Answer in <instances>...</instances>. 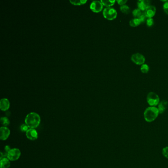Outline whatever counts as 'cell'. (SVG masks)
<instances>
[{
    "label": "cell",
    "instance_id": "6",
    "mask_svg": "<svg viewBox=\"0 0 168 168\" xmlns=\"http://www.w3.org/2000/svg\"><path fill=\"white\" fill-rule=\"evenodd\" d=\"M131 60L136 65H141L144 64L146 59L143 54L139 53H137L132 55Z\"/></svg>",
    "mask_w": 168,
    "mask_h": 168
},
{
    "label": "cell",
    "instance_id": "17",
    "mask_svg": "<svg viewBox=\"0 0 168 168\" xmlns=\"http://www.w3.org/2000/svg\"><path fill=\"white\" fill-rule=\"evenodd\" d=\"M1 123L4 127H7L10 124V121L7 117H2L0 119Z\"/></svg>",
    "mask_w": 168,
    "mask_h": 168
},
{
    "label": "cell",
    "instance_id": "1",
    "mask_svg": "<svg viewBox=\"0 0 168 168\" xmlns=\"http://www.w3.org/2000/svg\"><path fill=\"white\" fill-rule=\"evenodd\" d=\"M41 116L36 112H32L28 114L25 119V124L29 128L35 129L41 123Z\"/></svg>",
    "mask_w": 168,
    "mask_h": 168
},
{
    "label": "cell",
    "instance_id": "2",
    "mask_svg": "<svg viewBox=\"0 0 168 168\" xmlns=\"http://www.w3.org/2000/svg\"><path fill=\"white\" fill-rule=\"evenodd\" d=\"M159 114L158 108L155 107H148L144 113V120L147 122H152L158 117Z\"/></svg>",
    "mask_w": 168,
    "mask_h": 168
},
{
    "label": "cell",
    "instance_id": "11",
    "mask_svg": "<svg viewBox=\"0 0 168 168\" xmlns=\"http://www.w3.org/2000/svg\"><path fill=\"white\" fill-rule=\"evenodd\" d=\"M150 1L149 0H139L137 3L138 9L142 12H144L146 8L150 5Z\"/></svg>",
    "mask_w": 168,
    "mask_h": 168
},
{
    "label": "cell",
    "instance_id": "16",
    "mask_svg": "<svg viewBox=\"0 0 168 168\" xmlns=\"http://www.w3.org/2000/svg\"><path fill=\"white\" fill-rule=\"evenodd\" d=\"M101 2H102L103 5H105L107 7H111L112 5H114V4L116 3V1H114V0H113V1L102 0V1H101Z\"/></svg>",
    "mask_w": 168,
    "mask_h": 168
},
{
    "label": "cell",
    "instance_id": "13",
    "mask_svg": "<svg viewBox=\"0 0 168 168\" xmlns=\"http://www.w3.org/2000/svg\"><path fill=\"white\" fill-rule=\"evenodd\" d=\"M168 102L166 100H162L160 102L158 105V110L160 114H162L165 112L168 107Z\"/></svg>",
    "mask_w": 168,
    "mask_h": 168
},
{
    "label": "cell",
    "instance_id": "24",
    "mask_svg": "<svg viewBox=\"0 0 168 168\" xmlns=\"http://www.w3.org/2000/svg\"><path fill=\"white\" fill-rule=\"evenodd\" d=\"M139 19L141 21V23H143V22H144L145 21H146V20H147L148 18L146 17V15H145L144 12H143V14L139 16Z\"/></svg>",
    "mask_w": 168,
    "mask_h": 168
},
{
    "label": "cell",
    "instance_id": "26",
    "mask_svg": "<svg viewBox=\"0 0 168 168\" xmlns=\"http://www.w3.org/2000/svg\"><path fill=\"white\" fill-rule=\"evenodd\" d=\"M163 7L165 13L168 14V1L165 2V3H164Z\"/></svg>",
    "mask_w": 168,
    "mask_h": 168
},
{
    "label": "cell",
    "instance_id": "9",
    "mask_svg": "<svg viewBox=\"0 0 168 168\" xmlns=\"http://www.w3.org/2000/svg\"><path fill=\"white\" fill-rule=\"evenodd\" d=\"M26 136L31 141H35L38 138V133L36 129L29 128L26 132Z\"/></svg>",
    "mask_w": 168,
    "mask_h": 168
},
{
    "label": "cell",
    "instance_id": "23",
    "mask_svg": "<svg viewBox=\"0 0 168 168\" xmlns=\"http://www.w3.org/2000/svg\"><path fill=\"white\" fill-rule=\"evenodd\" d=\"M162 153L165 158L168 159V146H166L165 148H163Z\"/></svg>",
    "mask_w": 168,
    "mask_h": 168
},
{
    "label": "cell",
    "instance_id": "18",
    "mask_svg": "<svg viewBox=\"0 0 168 168\" xmlns=\"http://www.w3.org/2000/svg\"><path fill=\"white\" fill-rule=\"evenodd\" d=\"M120 10L122 13L125 14H129L131 12V9L130 8V7L128 5H126L121 6Z\"/></svg>",
    "mask_w": 168,
    "mask_h": 168
},
{
    "label": "cell",
    "instance_id": "21",
    "mask_svg": "<svg viewBox=\"0 0 168 168\" xmlns=\"http://www.w3.org/2000/svg\"><path fill=\"white\" fill-rule=\"evenodd\" d=\"M150 70V68L148 65L144 64L141 66V71L143 73H148Z\"/></svg>",
    "mask_w": 168,
    "mask_h": 168
},
{
    "label": "cell",
    "instance_id": "14",
    "mask_svg": "<svg viewBox=\"0 0 168 168\" xmlns=\"http://www.w3.org/2000/svg\"><path fill=\"white\" fill-rule=\"evenodd\" d=\"M1 168H10V160L7 158L4 157L0 161Z\"/></svg>",
    "mask_w": 168,
    "mask_h": 168
},
{
    "label": "cell",
    "instance_id": "5",
    "mask_svg": "<svg viewBox=\"0 0 168 168\" xmlns=\"http://www.w3.org/2000/svg\"><path fill=\"white\" fill-rule=\"evenodd\" d=\"M20 156V150L17 148H14L7 152V157L10 160V161H15L18 159Z\"/></svg>",
    "mask_w": 168,
    "mask_h": 168
},
{
    "label": "cell",
    "instance_id": "22",
    "mask_svg": "<svg viewBox=\"0 0 168 168\" xmlns=\"http://www.w3.org/2000/svg\"><path fill=\"white\" fill-rule=\"evenodd\" d=\"M146 25L148 27H151L152 26H153L154 22V20L152 18H150L147 19L146 20Z\"/></svg>",
    "mask_w": 168,
    "mask_h": 168
},
{
    "label": "cell",
    "instance_id": "20",
    "mask_svg": "<svg viewBox=\"0 0 168 168\" xmlns=\"http://www.w3.org/2000/svg\"><path fill=\"white\" fill-rule=\"evenodd\" d=\"M70 2L73 5H83L86 3L87 1L86 0H74V1H70Z\"/></svg>",
    "mask_w": 168,
    "mask_h": 168
},
{
    "label": "cell",
    "instance_id": "4",
    "mask_svg": "<svg viewBox=\"0 0 168 168\" xmlns=\"http://www.w3.org/2000/svg\"><path fill=\"white\" fill-rule=\"evenodd\" d=\"M103 14L104 17L109 20H114L117 17V11L112 7L105 8L103 10Z\"/></svg>",
    "mask_w": 168,
    "mask_h": 168
},
{
    "label": "cell",
    "instance_id": "19",
    "mask_svg": "<svg viewBox=\"0 0 168 168\" xmlns=\"http://www.w3.org/2000/svg\"><path fill=\"white\" fill-rule=\"evenodd\" d=\"M143 13V12L139 9H135L132 12L133 16L136 18H139V16L142 14Z\"/></svg>",
    "mask_w": 168,
    "mask_h": 168
},
{
    "label": "cell",
    "instance_id": "27",
    "mask_svg": "<svg viewBox=\"0 0 168 168\" xmlns=\"http://www.w3.org/2000/svg\"><path fill=\"white\" fill-rule=\"evenodd\" d=\"M116 2L118 3L119 5L122 6V5H125L126 3L127 2V0H117Z\"/></svg>",
    "mask_w": 168,
    "mask_h": 168
},
{
    "label": "cell",
    "instance_id": "28",
    "mask_svg": "<svg viewBox=\"0 0 168 168\" xmlns=\"http://www.w3.org/2000/svg\"><path fill=\"white\" fill-rule=\"evenodd\" d=\"M12 148H10V146H5V152L7 153L8 152L10 151V150H11Z\"/></svg>",
    "mask_w": 168,
    "mask_h": 168
},
{
    "label": "cell",
    "instance_id": "10",
    "mask_svg": "<svg viewBox=\"0 0 168 168\" xmlns=\"http://www.w3.org/2000/svg\"><path fill=\"white\" fill-rule=\"evenodd\" d=\"M156 7L153 5H150L146 8V10H144V12L145 15H146L148 18H152L156 14Z\"/></svg>",
    "mask_w": 168,
    "mask_h": 168
},
{
    "label": "cell",
    "instance_id": "7",
    "mask_svg": "<svg viewBox=\"0 0 168 168\" xmlns=\"http://www.w3.org/2000/svg\"><path fill=\"white\" fill-rule=\"evenodd\" d=\"M103 5L102 2L99 1H94L92 2L90 5V9L93 12L98 13L102 11Z\"/></svg>",
    "mask_w": 168,
    "mask_h": 168
},
{
    "label": "cell",
    "instance_id": "8",
    "mask_svg": "<svg viewBox=\"0 0 168 168\" xmlns=\"http://www.w3.org/2000/svg\"><path fill=\"white\" fill-rule=\"evenodd\" d=\"M10 134V130L7 127L2 126L0 128V139L2 141L7 140Z\"/></svg>",
    "mask_w": 168,
    "mask_h": 168
},
{
    "label": "cell",
    "instance_id": "15",
    "mask_svg": "<svg viewBox=\"0 0 168 168\" xmlns=\"http://www.w3.org/2000/svg\"><path fill=\"white\" fill-rule=\"evenodd\" d=\"M141 21L139 18H134V19H131V20L129 22V24L131 26V27H137V26L141 24Z\"/></svg>",
    "mask_w": 168,
    "mask_h": 168
},
{
    "label": "cell",
    "instance_id": "12",
    "mask_svg": "<svg viewBox=\"0 0 168 168\" xmlns=\"http://www.w3.org/2000/svg\"><path fill=\"white\" fill-rule=\"evenodd\" d=\"M10 107V103L9 100L7 98L2 99L0 101V109L2 111L8 110Z\"/></svg>",
    "mask_w": 168,
    "mask_h": 168
},
{
    "label": "cell",
    "instance_id": "3",
    "mask_svg": "<svg viewBox=\"0 0 168 168\" xmlns=\"http://www.w3.org/2000/svg\"><path fill=\"white\" fill-rule=\"evenodd\" d=\"M146 100L150 107H156L160 103V98L158 95L154 92H150L147 95Z\"/></svg>",
    "mask_w": 168,
    "mask_h": 168
},
{
    "label": "cell",
    "instance_id": "25",
    "mask_svg": "<svg viewBox=\"0 0 168 168\" xmlns=\"http://www.w3.org/2000/svg\"><path fill=\"white\" fill-rule=\"evenodd\" d=\"M29 129V128L28 127L27 125L25 124H22L20 126L21 131H22V132H26L28 131V130Z\"/></svg>",
    "mask_w": 168,
    "mask_h": 168
}]
</instances>
